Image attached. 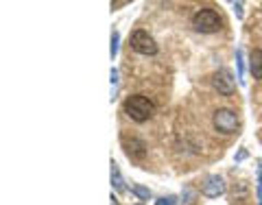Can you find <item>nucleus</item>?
<instances>
[{
	"mask_svg": "<svg viewBox=\"0 0 262 205\" xmlns=\"http://www.w3.org/2000/svg\"><path fill=\"white\" fill-rule=\"evenodd\" d=\"M125 113L134 120V122H146L151 116H153V103L149 101L146 96H140V94H134V96H129L127 101H125Z\"/></svg>",
	"mask_w": 262,
	"mask_h": 205,
	"instance_id": "f257e3e1",
	"label": "nucleus"
},
{
	"mask_svg": "<svg viewBox=\"0 0 262 205\" xmlns=\"http://www.w3.org/2000/svg\"><path fill=\"white\" fill-rule=\"evenodd\" d=\"M212 125H214V129L219 131V133L232 135V133L238 131L241 118H238V113H236V111L227 109V107H221V109L214 111V116H212Z\"/></svg>",
	"mask_w": 262,
	"mask_h": 205,
	"instance_id": "f03ea898",
	"label": "nucleus"
},
{
	"mask_svg": "<svg viewBox=\"0 0 262 205\" xmlns=\"http://www.w3.org/2000/svg\"><path fill=\"white\" fill-rule=\"evenodd\" d=\"M192 27L199 33H214L223 27V20L214 9H201L192 15Z\"/></svg>",
	"mask_w": 262,
	"mask_h": 205,
	"instance_id": "7ed1b4c3",
	"label": "nucleus"
},
{
	"mask_svg": "<svg viewBox=\"0 0 262 205\" xmlns=\"http://www.w3.org/2000/svg\"><path fill=\"white\" fill-rule=\"evenodd\" d=\"M131 48H134L136 53H140V55H155L158 53V44H155V39L149 35L146 31L142 29H138L131 33Z\"/></svg>",
	"mask_w": 262,
	"mask_h": 205,
	"instance_id": "20e7f679",
	"label": "nucleus"
},
{
	"mask_svg": "<svg viewBox=\"0 0 262 205\" xmlns=\"http://www.w3.org/2000/svg\"><path fill=\"white\" fill-rule=\"evenodd\" d=\"M212 85H214V89L221 96H232L234 89H236L234 79H232V75H229L227 70H219L216 75L212 77Z\"/></svg>",
	"mask_w": 262,
	"mask_h": 205,
	"instance_id": "39448f33",
	"label": "nucleus"
},
{
	"mask_svg": "<svg viewBox=\"0 0 262 205\" xmlns=\"http://www.w3.org/2000/svg\"><path fill=\"white\" fill-rule=\"evenodd\" d=\"M122 146H125V151L131 160H142L146 155V144L136 135H131V138L122 135Z\"/></svg>",
	"mask_w": 262,
	"mask_h": 205,
	"instance_id": "423d86ee",
	"label": "nucleus"
},
{
	"mask_svg": "<svg viewBox=\"0 0 262 205\" xmlns=\"http://www.w3.org/2000/svg\"><path fill=\"white\" fill-rule=\"evenodd\" d=\"M201 192H203V196H208V199H216V196H221V194L225 192L223 177H219V175L208 177L206 184H203V188H201Z\"/></svg>",
	"mask_w": 262,
	"mask_h": 205,
	"instance_id": "0eeeda50",
	"label": "nucleus"
},
{
	"mask_svg": "<svg viewBox=\"0 0 262 205\" xmlns=\"http://www.w3.org/2000/svg\"><path fill=\"white\" fill-rule=\"evenodd\" d=\"M249 70L253 79H262V51H251V57H249Z\"/></svg>",
	"mask_w": 262,
	"mask_h": 205,
	"instance_id": "6e6552de",
	"label": "nucleus"
},
{
	"mask_svg": "<svg viewBox=\"0 0 262 205\" xmlns=\"http://www.w3.org/2000/svg\"><path fill=\"white\" fill-rule=\"evenodd\" d=\"M112 186L116 188L118 192H122L125 190V181H122V177H120V170H118V166L112 162Z\"/></svg>",
	"mask_w": 262,
	"mask_h": 205,
	"instance_id": "1a4fd4ad",
	"label": "nucleus"
},
{
	"mask_svg": "<svg viewBox=\"0 0 262 205\" xmlns=\"http://www.w3.org/2000/svg\"><path fill=\"white\" fill-rule=\"evenodd\" d=\"M131 192H134L136 196H140V199H149V196H151V190H149V188H144V186H131Z\"/></svg>",
	"mask_w": 262,
	"mask_h": 205,
	"instance_id": "9d476101",
	"label": "nucleus"
},
{
	"mask_svg": "<svg viewBox=\"0 0 262 205\" xmlns=\"http://www.w3.org/2000/svg\"><path fill=\"white\" fill-rule=\"evenodd\" d=\"M118 42H120V35H118V31H114V33H112V46H110V55H112V59L118 55Z\"/></svg>",
	"mask_w": 262,
	"mask_h": 205,
	"instance_id": "9b49d317",
	"label": "nucleus"
},
{
	"mask_svg": "<svg viewBox=\"0 0 262 205\" xmlns=\"http://www.w3.org/2000/svg\"><path fill=\"white\" fill-rule=\"evenodd\" d=\"M236 63H238V79H241V83H245V72H243V68H245V61H243V51L238 48V51H236Z\"/></svg>",
	"mask_w": 262,
	"mask_h": 205,
	"instance_id": "f8f14e48",
	"label": "nucleus"
},
{
	"mask_svg": "<svg viewBox=\"0 0 262 205\" xmlns=\"http://www.w3.org/2000/svg\"><path fill=\"white\" fill-rule=\"evenodd\" d=\"M110 77H112V101H114V98H116V89H118V70L112 68Z\"/></svg>",
	"mask_w": 262,
	"mask_h": 205,
	"instance_id": "ddd939ff",
	"label": "nucleus"
},
{
	"mask_svg": "<svg viewBox=\"0 0 262 205\" xmlns=\"http://www.w3.org/2000/svg\"><path fill=\"white\" fill-rule=\"evenodd\" d=\"M155 205H175V196H162Z\"/></svg>",
	"mask_w": 262,
	"mask_h": 205,
	"instance_id": "4468645a",
	"label": "nucleus"
},
{
	"mask_svg": "<svg viewBox=\"0 0 262 205\" xmlns=\"http://www.w3.org/2000/svg\"><path fill=\"white\" fill-rule=\"evenodd\" d=\"M192 199H194V196H192V190H190V188H188V190H186V196H184V205H190L192 203Z\"/></svg>",
	"mask_w": 262,
	"mask_h": 205,
	"instance_id": "2eb2a0df",
	"label": "nucleus"
},
{
	"mask_svg": "<svg viewBox=\"0 0 262 205\" xmlns=\"http://www.w3.org/2000/svg\"><path fill=\"white\" fill-rule=\"evenodd\" d=\"M234 9H236V15H238V18H243V5H241V3H236V5H234Z\"/></svg>",
	"mask_w": 262,
	"mask_h": 205,
	"instance_id": "dca6fc26",
	"label": "nucleus"
},
{
	"mask_svg": "<svg viewBox=\"0 0 262 205\" xmlns=\"http://www.w3.org/2000/svg\"><path fill=\"white\" fill-rule=\"evenodd\" d=\"M125 5H129L127 0H122V3H112V9H118V7H125Z\"/></svg>",
	"mask_w": 262,
	"mask_h": 205,
	"instance_id": "f3484780",
	"label": "nucleus"
},
{
	"mask_svg": "<svg viewBox=\"0 0 262 205\" xmlns=\"http://www.w3.org/2000/svg\"><path fill=\"white\" fill-rule=\"evenodd\" d=\"M138 205H142V203H138Z\"/></svg>",
	"mask_w": 262,
	"mask_h": 205,
	"instance_id": "a211bd4d",
	"label": "nucleus"
}]
</instances>
